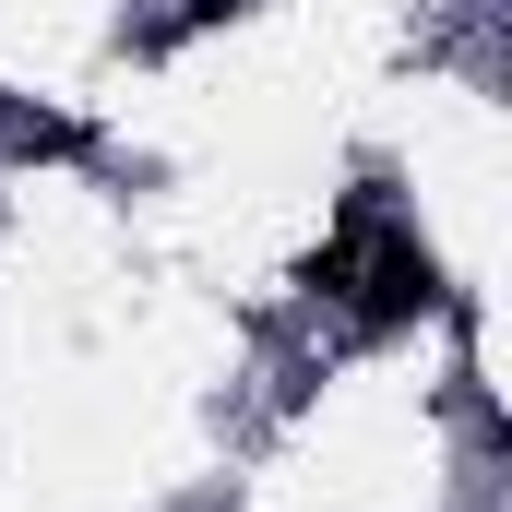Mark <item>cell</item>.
I'll return each mask as SVG.
<instances>
[{
    "label": "cell",
    "instance_id": "cell-1",
    "mask_svg": "<svg viewBox=\"0 0 512 512\" xmlns=\"http://www.w3.org/2000/svg\"><path fill=\"white\" fill-rule=\"evenodd\" d=\"M322 286H358V322H417V310H441V262L417 251L405 227H358L346 251L322 262Z\"/></svg>",
    "mask_w": 512,
    "mask_h": 512
}]
</instances>
